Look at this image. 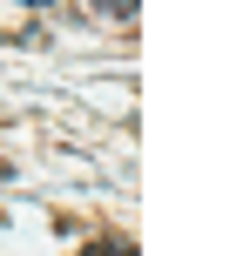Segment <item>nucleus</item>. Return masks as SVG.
Listing matches in <instances>:
<instances>
[{"mask_svg":"<svg viewBox=\"0 0 250 256\" xmlns=\"http://www.w3.org/2000/svg\"><path fill=\"white\" fill-rule=\"evenodd\" d=\"M95 7H102L108 20H135V0H95Z\"/></svg>","mask_w":250,"mask_h":256,"instance_id":"1","label":"nucleus"},{"mask_svg":"<svg viewBox=\"0 0 250 256\" xmlns=\"http://www.w3.org/2000/svg\"><path fill=\"white\" fill-rule=\"evenodd\" d=\"M81 256H135V243H88Z\"/></svg>","mask_w":250,"mask_h":256,"instance_id":"2","label":"nucleus"},{"mask_svg":"<svg viewBox=\"0 0 250 256\" xmlns=\"http://www.w3.org/2000/svg\"><path fill=\"white\" fill-rule=\"evenodd\" d=\"M34 7H48V0H34Z\"/></svg>","mask_w":250,"mask_h":256,"instance_id":"3","label":"nucleus"}]
</instances>
